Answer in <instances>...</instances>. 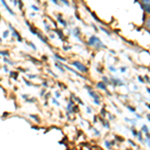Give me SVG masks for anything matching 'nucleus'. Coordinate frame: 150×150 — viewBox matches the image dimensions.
Listing matches in <instances>:
<instances>
[{
	"label": "nucleus",
	"mask_w": 150,
	"mask_h": 150,
	"mask_svg": "<svg viewBox=\"0 0 150 150\" xmlns=\"http://www.w3.org/2000/svg\"><path fill=\"white\" fill-rule=\"evenodd\" d=\"M147 26H148L149 29H150V17L147 19Z\"/></svg>",
	"instance_id": "obj_5"
},
{
	"label": "nucleus",
	"mask_w": 150,
	"mask_h": 150,
	"mask_svg": "<svg viewBox=\"0 0 150 150\" xmlns=\"http://www.w3.org/2000/svg\"><path fill=\"white\" fill-rule=\"evenodd\" d=\"M73 65L76 68H78L79 70H81V71H87V68L85 66H84L83 64H81L80 62H78V61H75L74 63H73Z\"/></svg>",
	"instance_id": "obj_3"
},
{
	"label": "nucleus",
	"mask_w": 150,
	"mask_h": 150,
	"mask_svg": "<svg viewBox=\"0 0 150 150\" xmlns=\"http://www.w3.org/2000/svg\"><path fill=\"white\" fill-rule=\"evenodd\" d=\"M141 6L143 7V9L145 11L150 12V1L149 0H144V1H142Z\"/></svg>",
	"instance_id": "obj_2"
},
{
	"label": "nucleus",
	"mask_w": 150,
	"mask_h": 150,
	"mask_svg": "<svg viewBox=\"0 0 150 150\" xmlns=\"http://www.w3.org/2000/svg\"><path fill=\"white\" fill-rule=\"evenodd\" d=\"M89 41H90V42H89V44H90V45H97V46L104 47V45L100 42V40H99L97 37H95V36H92Z\"/></svg>",
	"instance_id": "obj_1"
},
{
	"label": "nucleus",
	"mask_w": 150,
	"mask_h": 150,
	"mask_svg": "<svg viewBox=\"0 0 150 150\" xmlns=\"http://www.w3.org/2000/svg\"><path fill=\"white\" fill-rule=\"evenodd\" d=\"M98 87H100V88L104 89V90H106V86L105 84L103 83V82H100V83H98Z\"/></svg>",
	"instance_id": "obj_4"
}]
</instances>
